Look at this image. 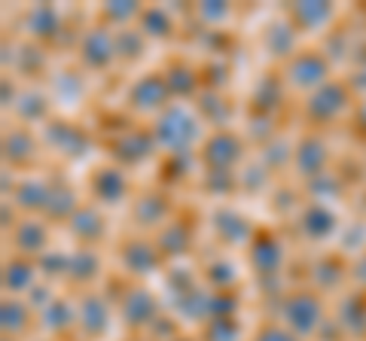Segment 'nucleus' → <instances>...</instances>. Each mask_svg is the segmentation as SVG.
<instances>
[{
  "mask_svg": "<svg viewBox=\"0 0 366 341\" xmlns=\"http://www.w3.org/2000/svg\"><path fill=\"white\" fill-rule=\"evenodd\" d=\"M162 73H165V83H168V92L174 101L187 104V101L199 98L204 92V83H202V67H196L189 58L183 55H174L162 64Z\"/></svg>",
  "mask_w": 366,
  "mask_h": 341,
  "instance_id": "nucleus-26",
  "label": "nucleus"
},
{
  "mask_svg": "<svg viewBox=\"0 0 366 341\" xmlns=\"http://www.w3.org/2000/svg\"><path fill=\"white\" fill-rule=\"evenodd\" d=\"M107 153H110L113 165L132 170V168H141V165L150 162V158H156L159 143L153 138L150 125H125V128H119L107 141Z\"/></svg>",
  "mask_w": 366,
  "mask_h": 341,
  "instance_id": "nucleus-9",
  "label": "nucleus"
},
{
  "mask_svg": "<svg viewBox=\"0 0 366 341\" xmlns=\"http://www.w3.org/2000/svg\"><path fill=\"white\" fill-rule=\"evenodd\" d=\"M196 113L202 116V122L208 125V131L214 128H232V116H235V104L226 98V92H211L204 88L196 101Z\"/></svg>",
  "mask_w": 366,
  "mask_h": 341,
  "instance_id": "nucleus-39",
  "label": "nucleus"
},
{
  "mask_svg": "<svg viewBox=\"0 0 366 341\" xmlns=\"http://www.w3.org/2000/svg\"><path fill=\"white\" fill-rule=\"evenodd\" d=\"M235 9L223 4V0H211V4H196V19L204 31H223V25L232 19Z\"/></svg>",
  "mask_w": 366,
  "mask_h": 341,
  "instance_id": "nucleus-49",
  "label": "nucleus"
},
{
  "mask_svg": "<svg viewBox=\"0 0 366 341\" xmlns=\"http://www.w3.org/2000/svg\"><path fill=\"white\" fill-rule=\"evenodd\" d=\"M55 295H59V292H52V283H49V280H40L37 287H34V290L25 295V299H28V305H31V308L40 314V311L46 308V305H49V302L55 299Z\"/></svg>",
  "mask_w": 366,
  "mask_h": 341,
  "instance_id": "nucleus-51",
  "label": "nucleus"
},
{
  "mask_svg": "<svg viewBox=\"0 0 366 341\" xmlns=\"http://www.w3.org/2000/svg\"><path fill=\"white\" fill-rule=\"evenodd\" d=\"M113 259H117V271L125 275L134 283H144L156 275H162L168 268L165 256L159 253V247L150 235H134L129 232L125 238H119L117 247H113Z\"/></svg>",
  "mask_w": 366,
  "mask_h": 341,
  "instance_id": "nucleus-4",
  "label": "nucleus"
},
{
  "mask_svg": "<svg viewBox=\"0 0 366 341\" xmlns=\"http://www.w3.org/2000/svg\"><path fill=\"white\" fill-rule=\"evenodd\" d=\"M339 213L330 208L327 201H312L308 198L300 210H296V232L308 244H327L330 238L339 235Z\"/></svg>",
  "mask_w": 366,
  "mask_h": 341,
  "instance_id": "nucleus-18",
  "label": "nucleus"
},
{
  "mask_svg": "<svg viewBox=\"0 0 366 341\" xmlns=\"http://www.w3.org/2000/svg\"><path fill=\"white\" fill-rule=\"evenodd\" d=\"M6 241L13 247V253L40 259L46 250L52 247V225L43 217H21L13 229L6 232Z\"/></svg>",
  "mask_w": 366,
  "mask_h": 341,
  "instance_id": "nucleus-23",
  "label": "nucleus"
},
{
  "mask_svg": "<svg viewBox=\"0 0 366 341\" xmlns=\"http://www.w3.org/2000/svg\"><path fill=\"white\" fill-rule=\"evenodd\" d=\"M46 92H49L55 107H64V110L76 107L79 101L86 98V71H79V67H64V71H59L49 79Z\"/></svg>",
  "mask_w": 366,
  "mask_h": 341,
  "instance_id": "nucleus-36",
  "label": "nucleus"
},
{
  "mask_svg": "<svg viewBox=\"0 0 366 341\" xmlns=\"http://www.w3.org/2000/svg\"><path fill=\"white\" fill-rule=\"evenodd\" d=\"M247 156V141L235 128H214L199 146L202 170H238Z\"/></svg>",
  "mask_w": 366,
  "mask_h": 341,
  "instance_id": "nucleus-14",
  "label": "nucleus"
},
{
  "mask_svg": "<svg viewBox=\"0 0 366 341\" xmlns=\"http://www.w3.org/2000/svg\"><path fill=\"white\" fill-rule=\"evenodd\" d=\"M4 295H25L40 283V268H37V259H28V256H6L4 263Z\"/></svg>",
  "mask_w": 366,
  "mask_h": 341,
  "instance_id": "nucleus-35",
  "label": "nucleus"
},
{
  "mask_svg": "<svg viewBox=\"0 0 366 341\" xmlns=\"http://www.w3.org/2000/svg\"><path fill=\"white\" fill-rule=\"evenodd\" d=\"M34 320H37V311L28 305V299H21V295H4V302H0V332L4 338H19L25 332H31Z\"/></svg>",
  "mask_w": 366,
  "mask_h": 341,
  "instance_id": "nucleus-37",
  "label": "nucleus"
},
{
  "mask_svg": "<svg viewBox=\"0 0 366 341\" xmlns=\"http://www.w3.org/2000/svg\"><path fill=\"white\" fill-rule=\"evenodd\" d=\"M351 79L345 76H333L327 86H320L317 92L305 95L302 98V119L312 131H327L330 125L342 122L345 116H351L354 104H357V98H354Z\"/></svg>",
  "mask_w": 366,
  "mask_h": 341,
  "instance_id": "nucleus-3",
  "label": "nucleus"
},
{
  "mask_svg": "<svg viewBox=\"0 0 366 341\" xmlns=\"http://www.w3.org/2000/svg\"><path fill=\"white\" fill-rule=\"evenodd\" d=\"M284 16H287L290 25L300 31V37H305V34H320L324 28L333 25L336 6L333 4H324V0H308V4L287 6V13H284Z\"/></svg>",
  "mask_w": 366,
  "mask_h": 341,
  "instance_id": "nucleus-34",
  "label": "nucleus"
},
{
  "mask_svg": "<svg viewBox=\"0 0 366 341\" xmlns=\"http://www.w3.org/2000/svg\"><path fill=\"white\" fill-rule=\"evenodd\" d=\"M180 208L171 198V192L165 186H147L137 189L134 198L129 201V223L134 235H156L162 225L174 217Z\"/></svg>",
  "mask_w": 366,
  "mask_h": 341,
  "instance_id": "nucleus-6",
  "label": "nucleus"
},
{
  "mask_svg": "<svg viewBox=\"0 0 366 341\" xmlns=\"http://www.w3.org/2000/svg\"><path fill=\"white\" fill-rule=\"evenodd\" d=\"M351 131L357 134L360 141H366V98H360L357 104H354V110H351Z\"/></svg>",
  "mask_w": 366,
  "mask_h": 341,
  "instance_id": "nucleus-52",
  "label": "nucleus"
},
{
  "mask_svg": "<svg viewBox=\"0 0 366 341\" xmlns=\"http://www.w3.org/2000/svg\"><path fill=\"white\" fill-rule=\"evenodd\" d=\"M119 61L117 55V31L95 21L76 40V67L86 73H107Z\"/></svg>",
  "mask_w": 366,
  "mask_h": 341,
  "instance_id": "nucleus-12",
  "label": "nucleus"
},
{
  "mask_svg": "<svg viewBox=\"0 0 366 341\" xmlns=\"http://www.w3.org/2000/svg\"><path fill=\"white\" fill-rule=\"evenodd\" d=\"M336 323L345 329L351 338H366V292L348 290L336 302Z\"/></svg>",
  "mask_w": 366,
  "mask_h": 341,
  "instance_id": "nucleus-38",
  "label": "nucleus"
},
{
  "mask_svg": "<svg viewBox=\"0 0 366 341\" xmlns=\"http://www.w3.org/2000/svg\"><path fill=\"white\" fill-rule=\"evenodd\" d=\"M199 183L211 198H229L238 192V170H202Z\"/></svg>",
  "mask_w": 366,
  "mask_h": 341,
  "instance_id": "nucleus-47",
  "label": "nucleus"
},
{
  "mask_svg": "<svg viewBox=\"0 0 366 341\" xmlns=\"http://www.w3.org/2000/svg\"><path fill=\"white\" fill-rule=\"evenodd\" d=\"M37 326L46 332V338H52V341H71L74 332H76V299L59 292L37 314Z\"/></svg>",
  "mask_w": 366,
  "mask_h": 341,
  "instance_id": "nucleus-27",
  "label": "nucleus"
},
{
  "mask_svg": "<svg viewBox=\"0 0 366 341\" xmlns=\"http://www.w3.org/2000/svg\"><path fill=\"white\" fill-rule=\"evenodd\" d=\"M83 198H79L76 186L71 183L67 177L61 174H52V189H49V201H46V210H43V220L46 223H59V225H67L71 223L74 213L83 208Z\"/></svg>",
  "mask_w": 366,
  "mask_h": 341,
  "instance_id": "nucleus-29",
  "label": "nucleus"
},
{
  "mask_svg": "<svg viewBox=\"0 0 366 341\" xmlns=\"http://www.w3.org/2000/svg\"><path fill=\"white\" fill-rule=\"evenodd\" d=\"M150 128L159 143V153H199L204 134H208V125L202 122L196 107L180 104V101L159 113L150 122Z\"/></svg>",
  "mask_w": 366,
  "mask_h": 341,
  "instance_id": "nucleus-1",
  "label": "nucleus"
},
{
  "mask_svg": "<svg viewBox=\"0 0 366 341\" xmlns=\"http://www.w3.org/2000/svg\"><path fill=\"white\" fill-rule=\"evenodd\" d=\"M122 341H150V338H147V335H125Z\"/></svg>",
  "mask_w": 366,
  "mask_h": 341,
  "instance_id": "nucleus-55",
  "label": "nucleus"
},
{
  "mask_svg": "<svg viewBox=\"0 0 366 341\" xmlns=\"http://www.w3.org/2000/svg\"><path fill=\"white\" fill-rule=\"evenodd\" d=\"M250 341H302V338H300V335H293L287 326L278 323V320L272 317V320L257 323V329L250 332Z\"/></svg>",
  "mask_w": 366,
  "mask_h": 341,
  "instance_id": "nucleus-50",
  "label": "nucleus"
},
{
  "mask_svg": "<svg viewBox=\"0 0 366 341\" xmlns=\"http://www.w3.org/2000/svg\"><path fill=\"white\" fill-rule=\"evenodd\" d=\"M202 283V275L196 268L189 265H180V263H171L165 271H162V290H165V299L174 302V299H183V295L196 292Z\"/></svg>",
  "mask_w": 366,
  "mask_h": 341,
  "instance_id": "nucleus-41",
  "label": "nucleus"
},
{
  "mask_svg": "<svg viewBox=\"0 0 366 341\" xmlns=\"http://www.w3.org/2000/svg\"><path fill=\"white\" fill-rule=\"evenodd\" d=\"M52 98L46 88H37V86H25L21 88V95L13 107V116H16V125H25V128H43L46 122H49L55 113H52Z\"/></svg>",
  "mask_w": 366,
  "mask_h": 341,
  "instance_id": "nucleus-30",
  "label": "nucleus"
},
{
  "mask_svg": "<svg viewBox=\"0 0 366 341\" xmlns=\"http://www.w3.org/2000/svg\"><path fill=\"white\" fill-rule=\"evenodd\" d=\"M274 320L284 323L293 335L315 338L320 326L327 323V302L324 295L312 287H293L278 295V308H274Z\"/></svg>",
  "mask_w": 366,
  "mask_h": 341,
  "instance_id": "nucleus-2",
  "label": "nucleus"
},
{
  "mask_svg": "<svg viewBox=\"0 0 366 341\" xmlns=\"http://www.w3.org/2000/svg\"><path fill=\"white\" fill-rule=\"evenodd\" d=\"M21 28H25L28 40L40 43V46H52L64 28V16L55 4H34L21 19Z\"/></svg>",
  "mask_w": 366,
  "mask_h": 341,
  "instance_id": "nucleus-28",
  "label": "nucleus"
},
{
  "mask_svg": "<svg viewBox=\"0 0 366 341\" xmlns=\"http://www.w3.org/2000/svg\"><path fill=\"white\" fill-rule=\"evenodd\" d=\"M137 28L153 43H171L177 37V21L171 19L168 6H144L141 19H137Z\"/></svg>",
  "mask_w": 366,
  "mask_h": 341,
  "instance_id": "nucleus-40",
  "label": "nucleus"
},
{
  "mask_svg": "<svg viewBox=\"0 0 366 341\" xmlns=\"http://www.w3.org/2000/svg\"><path fill=\"white\" fill-rule=\"evenodd\" d=\"M76 299V338L79 341H104L110 335L117 308L101 290L74 295Z\"/></svg>",
  "mask_w": 366,
  "mask_h": 341,
  "instance_id": "nucleus-15",
  "label": "nucleus"
},
{
  "mask_svg": "<svg viewBox=\"0 0 366 341\" xmlns=\"http://www.w3.org/2000/svg\"><path fill=\"white\" fill-rule=\"evenodd\" d=\"M4 341H19V338H4Z\"/></svg>",
  "mask_w": 366,
  "mask_h": 341,
  "instance_id": "nucleus-56",
  "label": "nucleus"
},
{
  "mask_svg": "<svg viewBox=\"0 0 366 341\" xmlns=\"http://www.w3.org/2000/svg\"><path fill=\"white\" fill-rule=\"evenodd\" d=\"M330 158H333V153H330L327 134L305 128L300 134V141L293 143V165H290V170L296 174V180L312 183V180H317L320 174H327L330 170Z\"/></svg>",
  "mask_w": 366,
  "mask_h": 341,
  "instance_id": "nucleus-17",
  "label": "nucleus"
},
{
  "mask_svg": "<svg viewBox=\"0 0 366 341\" xmlns=\"http://www.w3.org/2000/svg\"><path fill=\"white\" fill-rule=\"evenodd\" d=\"M162 314V295L153 292L147 283H132L117 305V317L129 329V335H144Z\"/></svg>",
  "mask_w": 366,
  "mask_h": 341,
  "instance_id": "nucleus-13",
  "label": "nucleus"
},
{
  "mask_svg": "<svg viewBox=\"0 0 366 341\" xmlns=\"http://www.w3.org/2000/svg\"><path fill=\"white\" fill-rule=\"evenodd\" d=\"M208 223H211L214 238L229 250L232 247H244L247 250L250 238H254L257 229H259L257 223H250L242 210L232 208V204H217V208L208 213Z\"/></svg>",
  "mask_w": 366,
  "mask_h": 341,
  "instance_id": "nucleus-19",
  "label": "nucleus"
},
{
  "mask_svg": "<svg viewBox=\"0 0 366 341\" xmlns=\"http://www.w3.org/2000/svg\"><path fill=\"white\" fill-rule=\"evenodd\" d=\"M122 101H125V110L129 113H134V116H150V119H156L168 104H174V98H171V92H168L162 67L134 76L129 83V88H125Z\"/></svg>",
  "mask_w": 366,
  "mask_h": 341,
  "instance_id": "nucleus-11",
  "label": "nucleus"
},
{
  "mask_svg": "<svg viewBox=\"0 0 366 341\" xmlns=\"http://www.w3.org/2000/svg\"><path fill=\"white\" fill-rule=\"evenodd\" d=\"M202 165H199V153H165L162 156V165H159V186H177L183 183V180H189L192 174H196Z\"/></svg>",
  "mask_w": 366,
  "mask_h": 341,
  "instance_id": "nucleus-43",
  "label": "nucleus"
},
{
  "mask_svg": "<svg viewBox=\"0 0 366 341\" xmlns=\"http://www.w3.org/2000/svg\"><path fill=\"white\" fill-rule=\"evenodd\" d=\"M40 341H52V338H40Z\"/></svg>",
  "mask_w": 366,
  "mask_h": 341,
  "instance_id": "nucleus-57",
  "label": "nucleus"
},
{
  "mask_svg": "<svg viewBox=\"0 0 366 341\" xmlns=\"http://www.w3.org/2000/svg\"><path fill=\"white\" fill-rule=\"evenodd\" d=\"M86 195H89L92 204L110 210V208H119V204L134 198V183H132V177H129L125 168L113 165V162H101V165L89 168Z\"/></svg>",
  "mask_w": 366,
  "mask_h": 341,
  "instance_id": "nucleus-7",
  "label": "nucleus"
},
{
  "mask_svg": "<svg viewBox=\"0 0 366 341\" xmlns=\"http://www.w3.org/2000/svg\"><path fill=\"white\" fill-rule=\"evenodd\" d=\"M46 150L40 134L34 128H25V125H13V128L4 131V165L19 170H31L40 162V153Z\"/></svg>",
  "mask_w": 366,
  "mask_h": 341,
  "instance_id": "nucleus-22",
  "label": "nucleus"
},
{
  "mask_svg": "<svg viewBox=\"0 0 366 341\" xmlns=\"http://www.w3.org/2000/svg\"><path fill=\"white\" fill-rule=\"evenodd\" d=\"M351 283L354 290H363L366 292V250H360L351 263Z\"/></svg>",
  "mask_w": 366,
  "mask_h": 341,
  "instance_id": "nucleus-53",
  "label": "nucleus"
},
{
  "mask_svg": "<svg viewBox=\"0 0 366 341\" xmlns=\"http://www.w3.org/2000/svg\"><path fill=\"white\" fill-rule=\"evenodd\" d=\"M40 141L49 153H55L64 162H83L92 150V134L86 125H79L67 116H52L40 128Z\"/></svg>",
  "mask_w": 366,
  "mask_h": 341,
  "instance_id": "nucleus-10",
  "label": "nucleus"
},
{
  "mask_svg": "<svg viewBox=\"0 0 366 341\" xmlns=\"http://www.w3.org/2000/svg\"><path fill=\"white\" fill-rule=\"evenodd\" d=\"M174 341H199V335H189V332H183L180 338H174Z\"/></svg>",
  "mask_w": 366,
  "mask_h": 341,
  "instance_id": "nucleus-54",
  "label": "nucleus"
},
{
  "mask_svg": "<svg viewBox=\"0 0 366 341\" xmlns=\"http://www.w3.org/2000/svg\"><path fill=\"white\" fill-rule=\"evenodd\" d=\"M141 13H144V4H134V0H113V4H101L98 21L113 28V31H119V28L137 25Z\"/></svg>",
  "mask_w": 366,
  "mask_h": 341,
  "instance_id": "nucleus-44",
  "label": "nucleus"
},
{
  "mask_svg": "<svg viewBox=\"0 0 366 341\" xmlns=\"http://www.w3.org/2000/svg\"><path fill=\"white\" fill-rule=\"evenodd\" d=\"M259 43H262V52H266L278 67L284 61H290L293 55L302 49L300 46V31L290 25L287 16H278V19L266 21V25H262V34H259Z\"/></svg>",
  "mask_w": 366,
  "mask_h": 341,
  "instance_id": "nucleus-25",
  "label": "nucleus"
},
{
  "mask_svg": "<svg viewBox=\"0 0 366 341\" xmlns=\"http://www.w3.org/2000/svg\"><path fill=\"white\" fill-rule=\"evenodd\" d=\"M67 263H71V250H55L49 247L46 253L37 259V268H40V280H49V283H64L67 278Z\"/></svg>",
  "mask_w": 366,
  "mask_h": 341,
  "instance_id": "nucleus-48",
  "label": "nucleus"
},
{
  "mask_svg": "<svg viewBox=\"0 0 366 341\" xmlns=\"http://www.w3.org/2000/svg\"><path fill=\"white\" fill-rule=\"evenodd\" d=\"M348 280H351V263H345V256L339 250H330L312 265V283L308 287L327 295V292H339Z\"/></svg>",
  "mask_w": 366,
  "mask_h": 341,
  "instance_id": "nucleus-32",
  "label": "nucleus"
},
{
  "mask_svg": "<svg viewBox=\"0 0 366 341\" xmlns=\"http://www.w3.org/2000/svg\"><path fill=\"white\" fill-rule=\"evenodd\" d=\"M199 275H202V283L208 290H238V280H242V271H238V265L232 263L229 256H214L208 259L202 268H199Z\"/></svg>",
  "mask_w": 366,
  "mask_h": 341,
  "instance_id": "nucleus-42",
  "label": "nucleus"
},
{
  "mask_svg": "<svg viewBox=\"0 0 366 341\" xmlns=\"http://www.w3.org/2000/svg\"><path fill=\"white\" fill-rule=\"evenodd\" d=\"M281 76H284V83H287L290 92L305 98V95L317 92L320 86H327L330 79L336 76L333 73V58H330L324 49L302 46L290 61L281 64Z\"/></svg>",
  "mask_w": 366,
  "mask_h": 341,
  "instance_id": "nucleus-5",
  "label": "nucleus"
},
{
  "mask_svg": "<svg viewBox=\"0 0 366 341\" xmlns=\"http://www.w3.org/2000/svg\"><path fill=\"white\" fill-rule=\"evenodd\" d=\"M287 83L281 76V67H269L266 73L257 76L254 88H250V113L254 116H278V110L284 107V98H287Z\"/></svg>",
  "mask_w": 366,
  "mask_h": 341,
  "instance_id": "nucleus-24",
  "label": "nucleus"
},
{
  "mask_svg": "<svg viewBox=\"0 0 366 341\" xmlns=\"http://www.w3.org/2000/svg\"><path fill=\"white\" fill-rule=\"evenodd\" d=\"M196 235H199V217L189 208H183L153 235V241L159 247V253L165 256V263L171 265V263H180L187 253H192Z\"/></svg>",
  "mask_w": 366,
  "mask_h": 341,
  "instance_id": "nucleus-16",
  "label": "nucleus"
},
{
  "mask_svg": "<svg viewBox=\"0 0 366 341\" xmlns=\"http://www.w3.org/2000/svg\"><path fill=\"white\" fill-rule=\"evenodd\" d=\"M64 232L76 247H98L101 250L107 244V238H110V223H107L104 208L86 201L83 208L71 217V223L64 225Z\"/></svg>",
  "mask_w": 366,
  "mask_h": 341,
  "instance_id": "nucleus-21",
  "label": "nucleus"
},
{
  "mask_svg": "<svg viewBox=\"0 0 366 341\" xmlns=\"http://www.w3.org/2000/svg\"><path fill=\"white\" fill-rule=\"evenodd\" d=\"M49 189H52V174H25V177H19L16 192L9 201L25 217H43L46 201H49Z\"/></svg>",
  "mask_w": 366,
  "mask_h": 341,
  "instance_id": "nucleus-31",
  "label": "nucleus"
},
{
  "mask_svg": "<svg viewBox=\"0 0 366 341\" xmlns=\"http://www.w3.org/2000/svg\"><path fill=\"white\" fill-rule=\"evenodd\" d=\"M9 64H13V71L19 76L28 79V86H34V79L46 73V46L34 40H21V43H13V52H9V43H6V55H4L6 71Z\"/></svg>",
  "mask_w": 366,
  "mask_h": 341,
  "instance_id": "nucleus-33",
  "label": "nucleus"
},
{
  "mask_svg": "<svg viewBox=\"0 0 366 341\" xmlns=\"http://www.w3.org/2000/svg\"><path fill=\"white\" fill-rule=\"evenodd\" d=\"M71 341H79V338H71Z\"/></svg>",
  "mask_w": 366,
  "mask_h": 341,
  "instance_id": "nucleus-58",
  "label": "nucleus"
},
{
  "mask_svg": "<svg viewBox=\"0 0 366 341\" xmlns=\"http://www.w3.org/2000/svg\"><path fill=\"white\" fill-rule=\"evenodd\" d=\"M104 275V253L98 247H74L71 250V263H67V278L64 287L74 295L95 290V283H101Z\"/></svg>",
  "mask_w": 366,
  "mask_h": 341,
  "instance_id": "nucleus-20",
  "label": "nucleus"
},
{
  "mask_svg": "<svg viewBox=\"0 0 366 341\" xmlns=\"http://www.w3.org/2000/svg\"><path fill=\"white\" fill-rule=\"evenodd\" d=\"M247 265L254 271L257 280H281V271L287 265V244H284V238L278 229H272V225H259L257 235L250 238L247 244Z\"/></svg>",
  "mask_w": 366,
  "mask_h": 341,
  "instance_id": "nucleus-8",
  "label": "nucleus"
},
{
  "mask_svg": "<svg viewBox=\"0 0 366 341\" xmlns=\"http://www.w3.org/2000/svg\"><path fill=\"white\" fill-rule=\"evenodd\" d=\"M199 341H242L244 338V323L242 317H214L204 320L196 329Z\"/></svg>",
  "mask_w": 366,
  "mask_h": 341,
  "instance_id": "nucleus-45",
  "label": "nucleus"
},
{
  "mask_svg": "<svg viewBox=\"0 0 366 341\" xmlns=\"http://www.w3.org/2000/svg\"><path fill=\"white\" fill-rule=\"evenodd\" d=\"M147 46H150V40L144 37L137 25L117 31V55H119V64H137L147 55Z\"/></svg>",
  "mask_w": 366,
  "mask_h": 341,
  "instance_id": "nucleus-46",
  "label": "nucleus"
}]
</instances>
